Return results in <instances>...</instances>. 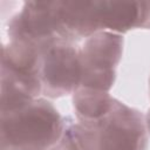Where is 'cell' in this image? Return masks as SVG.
<instances>
[{
    "label": "cell",
    "mask_w": 150,
    "mask_h": 150,
    "mask_svg": "<svg viewBox=\"0 0 150 150\" xmlns=\"http://www.w3.org/2000/svg\"><path fill=\"white\" fill-rule=\"evenodd\" d=\"M76 132L81 150H146L148 148L149 136L144 116L123 102L94 124L77 123Z\"/></svg>",
    "instance_id": "obj_2"
},
{
    "label": "cell",
    "mask_w": 150,
    "mask_h": 150,
    "mask_svg": "<svg viewBox=\"0 0 150 150\" xmlns=\"http://www.w3.org/2000/svg\"><path fill=\"white\" fill-rule=\"evenodd\" d=\"M144 120H145V127H146V130H148V134H150V108L146 112V115L144 116Z\"/></svg>",
    "instance_id": "obj_10"
},
{
    "label": "cell",
    "mask_w": 150,
    "mask_h": 150,
    "mask_svg": "<svg viewBox=\"0 0 150 150\" xmlns=\"http://www.w3.org/2000/svg\"><path fill=\"white\" fill-rule=\"evenodd\" d=\"M40 79L42 95L48 98L74 94L82 80L80 48L76 43L57 40L47 46L41 53Z\"/></svg>",
    "instance_id": "obj_3"
},
{
    "label": "cell",
    "mask_w": 150,
    "mask_h": 150,
    "mask_svg": "<svg viewBox=\"0 0 150 150\" xmlns=\"http://www.w3.org/2000/svg\"><path fill=\"white\" fill-rule=\"evenodd\" d=\"M63 117L47 98L39 97L1 114L0 150H48L60 138Z\"/></svg>",
    "instance_id": "obj_1"
},
{
    "label": "cell",
    "mask_w": 150,
    "mask_h": 150,
    "mask_svg": "<svg viewBox=\"0 0 150 150\" xmlns=\"http://www.w3.org/2000/svg\"><path fill=\"white\" fill-rule=\"evenodd\" d=\"M121 101L112 97L109 91L79 87L73 94V107L76 121L80 124H94L111 114Z\"/></svg>",
    "instance_id": "obj_8"
},
{
    "label": "cell",
    "mask_w": 150,
    "mask_h": 150,
    "mask_svg": "<svg viewBox=\"0 0 150 150\" xmlns=\"http://www.w3.org/2000/svg\"><path fill=\"white\" fill-rule=\"evenodd\" d=\"M149 84H150V79H149Z\"/></svg>",
    "instance_id": "obj_11"
},
{
    "label": "cell",
    "mask_w": 150,
    "mask_h": 150,
    "mask_svg": "<svg viewBox=\"0 0 150 150\" xmlns=\"http://www.w3.org/2000/svg\"><path fill=\"white\" fill-rule=\"evenodd\" d=\"M76 124L77 122H75L73 117H63L62 134L56 143L53 144L48 150H81L77 139Z\"/></svg>",
    "instance_id": "obj_9"
},
{
    "label": "cell",
    "mask_w": 150,
    "mask_h": 150,
    "mask_svg": "<svg viewBox=\"0 0 150 150\" xmlns=\"http://www.w3.org/2000/svg\"><path fill=\"white\" fill-rule=\"evenodd\" d=\"M59 11L62 33L68 41L76 43L77 40L87 39L98 32L95 1H59Z\"/></svg>",
    "instance_id": "obj_7"
},
{
    "label": "cell",
    "mask_w": 150,
    "mask_h": 150,
    "mask_svg": "<svg viewBox=\"0 0 150 150\" xmlns=\"http://www.w3.org/2000/svg\"><path fill=\"white\" fill-rule=\"evenodd\" d=\"M98 32L124 34L131 29H150V1H95Z\"/></svg>",
    "instance_id": "obj_6"
},
{
    "label": "cell",
    "mask_w": 150,
    "mask_h": 150,
    "mask_svg": "<svg viewBox=\"0 0 150 150\" xmlns=\"http://www.w3.org/2000/svg\"><path fill=\"white\" fill-rule=\"evenodd\" d=\"M123 53V36L97 32L87 38L80 48L82 80L80 87L109 91L116 79V67Z\"/></svg>",
    "instance_id": "obj_4"
},
{
    "label": "cell",
    "mask_w": 150,
    "mask_h": 150,
    "mask_svg": "<svg viewBox=\"0 0 150 150\" xmlns=\"http://www.w3.org/2000/svg\"><path fill=\"white\" fill-rule=\"evenodd\" d=\"M9 40H26L38 46L41 52L63 36L59 1H26L22 8L8 22ZM68 41V40H67Z\"/></svg>",
    "instance_id": "obj_5"
}]
</instances>
